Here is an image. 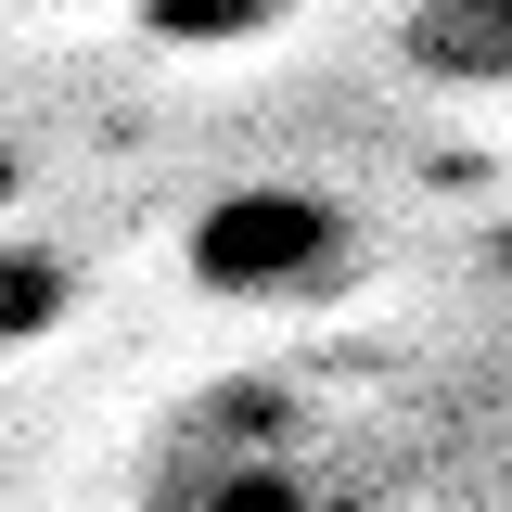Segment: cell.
<instances>
[{
	"mask_svg": "<svg viewBox=\"0 0 512 512\" xmlns=\"http://www.w3.org/2000/svg\"><path fill=\"white\" fill-rule=\"evenodd\" d=\"M346 256H359V218H346L333 192H295V180H244V192H218V205L192 218V282H205V295H244V308L308 295Z\"/></svg>",
	"mask_w": 512,
	"mask_h": 512,
	"instance_id": "cell-2",
	"label": "cell"
},
{
	"mask_svg": "<svg viewBox=\"0 0 512 512\" xmlns=\"http://www.w3.org/2000/svg\"><path fill=\"white\" fill-rule=\"evenodd\" d=\"M0 205H13V154H0Z\"/></svg>",
	"mask_w": 512,
	"mask_h": 512,
	"instance_id": "cell-6",
	"label": "cell"
},
{
	"mask_svg": "<svg viewBox=\"0 0 512 512\" xmlns=\"http://www.w3.org/2000/svg\"><path fill=\"white\" fill-rule=\"evenodd\" d=\"M154 512H308V423L282 384H231L192 397L167 461H154Z\"/></svg>",
	"mask_w": 512,
	"mask_h": 512,
	"instance_id": "cell-1",
	"label": "cell"
},
{
	"mask_svg": "<svg viewBox=\"0 0 512 512\" xmlns=\"http://www.w3.org/2000/svg\"><path fill=\"white\" fill-rule=\"evenodd\" d=\"M64 308H77V269H64L52 244H0V346L64 333Z\"/></svg>",
	"mask_w": 512,
	"mask_h": 512,
	"instance_id": "cell-4",
	"label": "cell"
},
{
	"mask_svg": "<svg viewBox=\"0 0 512 512\" xmlns=\"http://www.w3.org/2000/svg\"><path fill=\"white\" fill-rule=\"evenodd\" d=\"M397 52H410V77H436L461 103H512V0H410Z\"/></svg>",
	"mask_w": 512,
	"mask_h": 512,
	"instance_id": "cell-3",
	"label": "cell"
},
{
	"mask_svg": "<svg viewBox=\"0 0 512 512\" xmlns=\"http://www.w3.org/2000/svg\"><path fill=\"white\" fill-rule=\"evenodd\" d=\"M282 13H295V0H141V26H154L167 52H244Z\"/></svg>",
	"mask_w": 512,
	"mask_h": 512,
	"instance_id": "cell-5",
	"label": "cell"
}]
</instances>
